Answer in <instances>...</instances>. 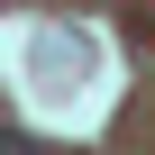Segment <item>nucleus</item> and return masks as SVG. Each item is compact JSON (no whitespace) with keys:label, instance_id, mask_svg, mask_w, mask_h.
Instances as JSON below:
<instances>
[{"label":"nucleus","instance_id":"obj_1","mask_svg":"<svg viewBox=\"0 0 155 155\" xmlns=\"http://www.w3.org/2000/svg\"><path fill=\"white\" fill-rule=\"evenodd\" d=\"M0 155H46L37 137H18V128H0Z\"/></svg>","mask_w":155,"mask_h":155}]
</instances>
